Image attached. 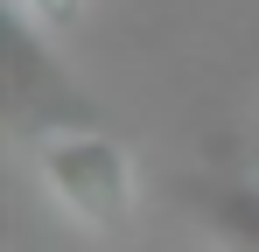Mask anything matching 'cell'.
Listing matches in <instances>:
<instances>
[{
  "label": "cell",
  "instance_id": "obj_4",
  "mask_svg": "<svg viewBox=\"0 0 259 252\" xmlns=\"http://www.w3.org/2000/svg\"><path fill=\"white\" fill-rule=\"evenodd\" d=\"M14 14H28L42 35H70L84 21V0H14Z\"/></svg>",
  "mask_w": 259,
  "mask_h": 252
},
{
  "label": "cell",
  "instance_id": "obj_3",
  "mask_svg": "<svg viewBox=\"0 0 259 252\" xmlns=\"http://www.w3.org/2000/svg\"><path fill=\"white\" fill-rule=\"evenodd\" d=\"M203 224L224 252H259V182H224L203 196Z\"/></svg>",
  "mask_w": 259,
  "mask_h": 252
},
{
  "label": "cell",
  "instance_id": "obj_2",
  "mask_svg": "<svg viewBox=\"0 0 259 252\" xmlns=\"http://www.w3.org/2000/svg\"><path fill=\"white\" fill-rule=\"evenodd\" d=\"M7 119H14V133H28V140L98 126L91 98L70 84V70L56 63V49H42V28L28 14H14V28H7Z\"/></svg>",
  "mask_w": 259,
  "mask_h": 252
},
{
  "label": "cell",
  "instance_id": "obj_1",
  "mask_svg": "<svg viewBox=\"0 0 259 252\" xmlns=\"http://www.w3.org/2000/svg\"><path fill=\"white\" fill-rule=\"evenodd\" d=\"M35 175L56 196V210H70L98 238H126L133 231V154L119 133L105 126H77V133H42L28 140Z\"/></svg>",
  "mask_w": 259,
  "mask_h": 252
}]
</instances>
